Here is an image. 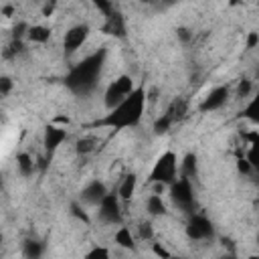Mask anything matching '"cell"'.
Here are the masks:
<instances>
[{
    "label": "cell",
    "instance_id": "cell-31",
    "mask_svg": "<svg viewBox=\"0 0 259 259\" xmlns=\"http://www.w3.org/2000/svg\"><path fill=\"white\" fill-rule=\"evenodd\" d=\"M257 42H259L257 32H249V36H247V47H249V49H255V47H257Z\"/></svg>",
    "mask_w": 259,
    "mask_h": 259
},
{
    "label": "cell",
    "instance_id": "cell-13",
    "mask_svg": "<svg viewBox=\"0 0 259 259\" xmlns=\"http://www.w3.org/2000/svg\"><path fill=\"white\" fill-rule=\"evenodd\" d=\"M134 190H136V176L134 174H127L123 178V182L119 184V190H117V198L121 200H130L134 196Z\"/></svg>",
    "mask_w": 259,
    "mask_h": 259
},
{
    "label": "cell",
    "instance_id": "cell-15",
    "mask_svg": "<svg viewBox=\"0 0 259 259\" xmlns=\"http://www.w3.org/2000/svg\"><path fill=\"white\" fill-rule=\"evenodd\" d=\"M26 32H28V38H30L32 42H47L49 36H51V30H49L47 26H40V24L30 26Z\"/></svg>",
    "mask_w": 259,
    "mask_h": 259
},
{
    "label": "cell",
    "instance_id": "cell-2",
    "mask_svg": "<svg viewBox=\"0 0 259 259\" xmlns=\"http://www.w3.org/2000/svg\"><path fill=\"white\" fill-rule=\"evenodd\" d=\"M103 59H105V51L101 49V51L89 55L87 59H83L79 65H75L65 79L67 87L79 95L89 93L97 85V79H99V73L103 67Z\"/></svg>",
    "mask_w": 259,
    "mask_h": 259
},
{
    "label": "cell",
    "instance_id": "cell-1",
    "mask_svg": "<svg viewBox=\"0 0 259 259\" xmlns=\"http://www.w3.org/2000/svg\"><path fill=\"white\" fill-rule=\"evenodd\" d=\"M144 101H146V91H144V87H138L117 107L109 109V113H105L99 121H95V125H107L113 130H123V127L136 125L142 119Z\"/></svg>",
    "mask_w": 259,
    "mask_h": 259
},
{
    "label": "cell",
    "instance_id": "cell-19",
    "mask_svg": "<svg viewBox=\"0 0 259 259\" xmlns=\"http://www.w3.org/2000/svg\"><path fill=\"white\" fill-rule=\"evenodd\" d=\"M16 162H18V168H20V174H24V176H28V174H32V168H34V162H32V158H30L28 154H18V156H16Z\"/></svg>",
    "mask_w": 259,
    "mask_h": 259
},
{
    "label": "cell",
    "instance_id": "cell-24",
    "mask_svg": "<svg viewBox=\"0 0 259 259\" xmlns=\"http://www.w3.org/2000/svg\"><path fill=\"white\" fill-rule=\"evenodd\" d=\"M93 150V140H79L77 142V152L79 154H87Z\"/></svg>",
    "mask_w": 259,
    "mask_h": 259
},
{
    "label": "cell",
    "instance_id": "cell-16",
    "mask_svg": "<svg viewBox=\"0 0 259 259\" xmlns=\"http://www.w3.org/2000/svg\"><path fill=\"white\" fill-rule=\"evenodd\" d=\"M146 210L152 214V217H158V214H164L166 212V206H164V200L158 196V194H152L146 202Z\"/></svg>",
    "mask_w": 259,
    "mask_h": 259
},
{
    "label": "cell",
    "instance_id": "cell-17",
    "mask_svg": "<svg viewBox=\"0 0 259 259\" xmlns=\"http://www.w3.org/2000/svg\"><path fill=\"white\" fill-rule=\"evenodd\" d=\"M115 243H117L119 247H123V249H134V247H136L134 237H132V233H130L127 227H121V229L115 233Z\"/></svg>",
    "mask_w": 259,
    "mask_h": 259
},
{
    "label": "cell",
    "instance_id": "cell-3",
    "mask_svg": "<svg viewBox=\"0 0 259 259\" xmlns=\"http://www.w3.org/2000/svg\"><path fill=\"white\" fill-rule=\"evenodd\" d=\"M176 168H178L176 166V154L174 152H164L156 160V164L150 172V182H154V184H172L176 180Z\"/></svg>",
    "mask_w": 259,
    "mask_h": 259
},
{
    "label": "cell",
    "instance_id": "cell-21",
    "mask_svg": "<svg viewBox=\"0 0 259 259\" xmlns=\"http://www.w3.org/2000/svg\"><path fill=\"white\" fill-rule=\"evenodd\" d=\"M85 259H109V251L105 247H95L85 255Z\"/></svg>",
    "mask_w": 259,
    "mask_h": 259
},
{
    "label": "cell",
    "instance_id": "cell-35",
    "mask_svg": "<svg viewBox=\"0 0 259 259\" xmlns=\"http://www.w3.org/2000/svg\"><path fill=\"white\" fill-rule=\"evenodd\" d=\"M221 259H237L233 253H229V255H225V257H221Z\"/></svg>",
    "mask_w": 259,
    "mask_h": 259
},
{
    "label": "cell",
    "instance_id": "cell-38",
    "mask_svg": "<svg viewBox=\"0 0 259 259\" xmlns=\"http://www.w3.org/2000/svg\"><path fill=\"white\" fill-rule=\"evenodd\" d=\"M0 241H2V237H0Z\"/></svg>",
    "mask_w": 259,
    "mask_h": 259
},
{
    "label": "cell",
    "instance_id": "cell-10",
    "mask_svg": "<svg viewBox=\"0 0 259 259\" xmlns=\"http://www.w3.org/2000/svg\"><path fill=\"white\" fill-rule=\"evenodd\" d=\"M65 140H67V132H65L63 127L47 125V130H45V150H47L49 154H53Z\"/></svg>",
    "mask_w": 259,
    "mask_h": 259
},
{
    "label": "cell",
    "instance_id": "cell-28",
    "mask_svg": "<svg viewBox=\"0 0 259 259\" xmlns=\"http://www.w3.org/2000/svg\"><path fill=\"white\" fill-rule=\"evenodd\" d=\"M12 91V81L8 77H0V95H6Z\"/></svg>",
    "mask_w": 259,
    "mask_h": 259
},
{
    "label": "cell",
    "instance_id": "cell-22",
    "mask_svg": "<svg viewBox=\"0 0 259 259\" xmlns=\"http://www.w3.org/2000/svg\"><path fill=\"white\" fill-rule=\"evenodd\" d=\"M255 109H257V99H253L247 107H245V111H243V115L245 117H249V119H253V121H257L259 117H257V113H255Z\"/></svg>",
    "mask_w": 259,
    "mask_h": 259
},
{
    "label": "cell",
    "instance_id": "cell-9",
    "mask_svg": "<svg viewBox=\"0 0 259 259\" xmlns=\"http://www.w3.org/2000/svg\"><path fill=\"white\" fill-rule=\"evenodd\" d=\"M227 97H229V87H225V85H223V87H217V89H212V91L204 97V101H202L200 109H202V111L219 109L221 105H225Z\"/></svg>",
    "mask_w": 259,
    "mask_h": 259
},
{
    "label": "cell",
    "instance_id": "cell-11",
    "mask_svg": "<svg viewBox=\"0 0 259 259\" xmlns=\"http://www.w3.org/2000/svg\"><path fill=\"white\" fill-rule=\"evenodd\" d=\"M105 194H107V192H105V186H103L101 182L93 180V182H89V184L83 188L81 198H83L85 202H89V204H99Z\"/></svg>",
    "mask_w": 259,
    "mask_h": 259
},
{
    "label": "cell",
    "instance_id": "cell-4",
    "mask_svg": "<svg viewBox=\"0 0 259 259\" xmlns=\"http://www.w3.org/2000/svg\"><path fill=\"white\" fill-rule=\"evenodd\" d=\"M132 91H134V81H132V77L121 75L117 81H113V83L107 87V91H105V107H107V109L117 107Z\"/></svg>",
    "mask_w": 259,
    "mask_h": 259
},
{
    "label": "cell",
    "instance_id": "cell-7",
    "mask_svg": "<svg viewBox=\"0 0 259 259\" xmlns=\"http://www.w3.org/2000/svg\"><path fill=\"white\" fill-rule=\"evenodd\" d=\"M186 233H188L190 239L200 241V239H206V237L212 235V225H210L208 219H204L200 214H192L188 225H186Z\"/></svg>",
    "mask_w": 259,
    "mask_h": 259
},
{
    "label": "cell",
    "instance_id": "cell-5",
    "mask_svg": "<svg viewBox=\"0 0 259 259\" xmlns=\"http://www.w3.org/2000/svg\"><path fill=\"white\" fill-rule=\"evenodd\" d=\"M170 196H172L174 204L180 206L182 210H186V212L192 210V206H194V194H192L190 180H186V178L174 180L170 184Z\"/></svg>",
    "mask_w": 259,
    "mask_h": 259
},
{
    "label": "cell",
    "instance_id": "cell-30",
    "mask_svg": "<svg viewBox=\"0 0 259 259\" xmlns=\"http://www.w3.org/2000/svg\"><path fill=\"white\" fill-rule=\"evenodd\" d=\"M154 253H156L158 257H162V259H170V257H172V255H170V253H168V251H166L162 245H158V243L154 245Z\"/></svg>",
    "mask_w": 259,
    "mask_h": 259
},
{
    "label": "cell",
    "instance_id": "cell-32",
    "mask_svg": "<svg viewBox=\"0 0 259 259\" xmlns=\"http://www.w3.org/2000/svg\"><path fill=\"white\" fill-rule=\"evenodd\" d=\"M176 32H178V38H180V40H184V42L190 40V30H188V28H178Z\"/></svg>",
    "mask_w": 259,
    "mask_h": 259
},
{
    "label": "cell",
    "instance_id": "cell-18",
    "mask_svg": "<svg viewBox=\"0 0 259 259\" xmlns=\"http://www.w3.org/2000/svg\"><path fill=\"white\" fill-rule=\"evenodd\" d=\"M22 251H24V257H26V259H40V255H42V245H40L38 241H26Z\"/></svg>",
    "mask_w": 259,
    "mask_h": 259
},
{
    "label": "cell",
    "instance_id": "cell-26",
    "mask_svg": "<svg viewBox=\"0 0 259 259\" xmlns=\"http://www.w3.org/2000/svg\"><path fill=\"white\" fill-rule=\"evenodd\" d=\"M95 6H97L101 12H105V16H109V14L113 12V4H111V2H105V0H97V2H95Z\"/></svg>",
    "mask_w": 259,
    "mask_h": 259
},
{
    "label": "cell",
    "instance_id": "cell-25",
    "mask_svg": "<svg viewBox=\"0 0 259 259\" xmlns=\"http://www.w3.org/2000/svg\"><path fill=\"white\" fill-rule=\"evenodd\" d=\"M138 233H140L142 239H152V225L150 223H140Z\"/></svg>",
    "mask_w": 259,
    "mask_h": 259
},
{
    "label": "cell",
    "instance_id": "cell-36",
    "mask_svg": "<svg viewBox=\"0 0 259 259\" xmlns=\"http://www.w3.org/2000/svg\"><path fill=\"white\" fill-rule=\"evenodd\" d=\"M249 259H259V257H257V255H251V257H249Z\"/></svg>",
    "mask_w": 259,
    "mask_h": 259
},
{
    "label": "cell",
    "instance_id": "cell-29",
    "mask_svg": "<svg viewBox=\"0 0 259 259\" xmlns=\"http://www.w3.org/2000/svg\"><path fill=\"white\" fill-rule=\"evenodd\" d=\"M237 168H239V172H243V174H249V172L253 170V166H251L245 158H239V160H237Z\"/></svg>",
    "mask_w": 259,
    "mask_h": 259
},
{
    "label": "cell",
    "instance_id": "cell-20",
    "mask_svg": "<svg viewBox=\"0 0 259 259\" xmlns=\"http://www.w3.org/2000/svg\"><path fill=\"white\" fill-rule=\"evenodd\" d=\"M172 119H174V115H172V111H168L164 117H160V119L154 123V130H156L158 134H164V132H168V127H170Z\"/></svg>",
    "mask_w": 259,
    "mask_h": 259
},
{
    "label": "cell",
    "instance_id": "cell-33",
    "mask_svg": "<svg viewBox=\"0 0 259 259\" xmlns=\"http://www.w3.org/2000/svg\"><path fill=\"white\" fill-rule=\"evenodd\" d=\"M53 10H55V4H53V2H51V4H47V6H45V8H42V14H45V16H49V14H51V12H53Z\"/></svg>",
    "mask_w": 259,
    "mask_h": 259
},
{
    "label": "cell",
    "instance_id": "cell-37",
    "mask_svg": "<svg viewBox=\"0 0 259 259\" xmlns=\"http://www.w3.org/2000/svg\"><path fill=\"white\" fill-rule=\"evenodd\" d=\"M170 259H186V257H170Z\"/></svg>",
    "mask_w": 259,
    "mask_h": 259
},
{
    "label": "cell",
    "instance_id": "cell-34",
    "mask_svg": "<svg viewBox=\"0 0 259 259\" xmlns=\"http://www.w3.org/2000/svg\"><path fill=\"white\" fill-rule=\"evenodd\" d=\"M2 12H4L6 16H10V14H12V6H4V8H2Z\"/></svg>",
    "mask_w": 259,
    "mask_h": 259
},
{
    "label": "cell",
    "instance_id": "cell-6",
    "mask_svg": "<svg viewBox=\"0 0 259 259\" xmlns=\"http://www.w3.org/2000/svg\"><path fill=\"white\" fill-rule=\"evenodd\" d=\"M99 219L113 225L121 223V208H119V198L117 194H105L103 200L99 202Z\"/></svg>",
    "mask_w": 259,
    "mask_h": 259
},
{
    "label": "cell",
    "instance_id": "cell-27",
    "mask_svg": "<svg viewBox=\"0 0 259 259\" xmlns=\"http://www.w3.org/2000/svg\"><path fill=\"white\" fill-rule=\"evenodd\" d=\"M71 210H73V214H75L77 219H81L83 223H87V221H89V217L85 214V210H83V208H81L77 202H73V204H71Z\"/></svg>",
    "mask_w": 259,
    "mask_h": 259
},
{
    "label": "cell",
    "instance_id": "cell-14",
    "mask_svg": "<svg viewBox=\"0 0 259 259\" xmlns=\"http://www.w3.org/2000/svg\"><path fill=\"white\" fill-rule=\"evenodd\" d=\"M180 174H182V178H186V180H190V178L196 176V156H194V154H186V156H184V160H182V164H180Z\"/></svg>",
    "mask_w": 259,
    "mask_h": 259
},
{
    "label": "cell",
    "instance_id": "cell-23",
    "mask_svg": "<svg viewBox=\"0 0 259 259\" xmlns=\"http://www.w3.org/2000/svg\"><path fill=\"white\" fill-rule=\"evenodd\" d=\"M249 91H251V81L243 79V81L239 83V87H237V97H247Z\"/></svg>",
    "mask_w": 259,
    "mask_h": 259
},
{
    "label": "cell",
    "instance_id": "cell-12",
    "mask_svg": "<svg viewBox=\"0 0 259 259\" xmlns=\"http://www.w3.org/2000/svg\"><path fill=\"white\" fill-rule=\"evenodd\" d=\"M105 30L115 34V36H123L125 34V26H123V18L117 14V12H111L107 16V24H105Z\"/></svg>",
    "mask_w": 259,
    "mask_h": 259
},
{
    "label": "cell",
    "instance_id": "cell-8",
    "mask_svg": "<svg viewBox=\"0 0 259 259\" xmlns=\"http://www.w3.org/2000/svg\"><path fill=\"white\" fill-rule=\"evenodd\" d=\"M87 34H89V26H87V24H77V26L69 28V32L65 34V49H67L69 53L77 51V49L85 42Z\"/></svg>",
    "mask_w": 259,
    "mask_h": 259
}]
</instances>
